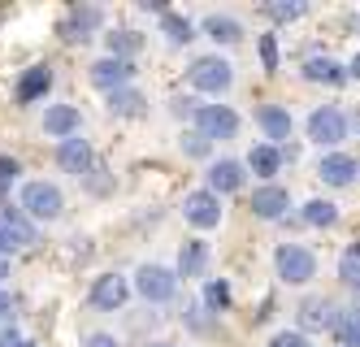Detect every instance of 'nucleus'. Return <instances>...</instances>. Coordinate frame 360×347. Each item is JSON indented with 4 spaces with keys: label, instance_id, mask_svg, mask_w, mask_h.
Returning a JSON list of instances; mask_svg holds the SVG:
<instances>
[{
    "label": "nucleus",
    "instance_id": "nucleus-1",
    "mask_svg": "<svg viewBox=\"0 0 360 347\" xmlns=\"http://www.w3.org/2000/svg\"><path fill=\"white\" fill-rule=\"evenodd\" d=\"M308 139L321 144V148H334L339 139H347V118H343V109L321 104V109L308 113Z\"/></svg>",
    "mask_w": 360,
    "mask_h": 347
},
{
    "label": "nucleus",
    "instance_id": "nucleus-2",
    "mask_svg": "<svg viewBox=\"0 0 360 347\" xmlns=\"http://www.w3.org/2000/svg\"><path fill=\"white\" fill-rule=\"evenodd\" d=\"M274 260H278V278H282V282H291V286H300V282H308V278L317 274L313 252L300 248V244H282Z\"/></svg>",
    "mask_w": 360,
    "mask_h": 347
},
{
    "label": "nucleus",
    "instance_id": "nucleus-3",
    "mask_svg": "<svg viewBox=\"0 0 360 347\" xmlns=\"http://www.w3.org/2000/svg\"><path fill=\"white\" fill-rule=\"evenodd\" d=\"M195 130L204 139H230L239 130V113L226 104H200L195 109Z\"/></svg>",
    "mask_w": 360,
    "mask_h": 347
},
{
    "label": "nucleus",
    "instance_id": "nucleus-4",
    "mask_svg": "<svg viewBox=\"0 0 360 347\" xmlns=\"http://www.w3.org/2000/svg\"><path fill=\"white\" fill-rule=\"evenodd\" d=\"M135 291L143 300H152V304H165L178 291V274H169L165 265H143V270L135 274Z\"/></svg>",
    "mask_w": 360,
    "mask_h": 347
},
{
    "label": "nucleus",
    "instance_id": "nucleus-5",
    "mask_svg": "<svg viewBox=\"0 0 360 347\" xmlns=\"http://www.w3.org/2000/svg\"><path fill=\"white\" fill-rule=\"evenodd\" d=\"M22 208H27V217L53 222V217H61V191H57L53 182H27V191H22Z\"/></svg>",
    "mask_w": 360,
    "mask_h": 347
},
{
    "label": "nucleus",
    "instance_id": "nucleus-6",
    "mask_svg": "<svg viewBox=\"0 0 360 347\" xmlns=\"http://www.w3.org/2000/svg\"><path fill=\"white\" fill-rule=\"evenodd\" d=\"M230 78H235V74H230V65L221 57H200L191 65V87L195 92H226Z\"/></svg>",
    "mask_w": 360,
    "mask_h": 347
},
{
    "label": "nucleus",
    "instance_id": "nucleus-7",
    "mask_svg": "<svg viewBox=\"0 0 360 347\" xmlns=\"http://www.w3.org/2000/svg\"><path fill=\"white\" fill-rule=\"evenodd\" d=\"M183 213H187V222L200 226V230H213V226L221 222V204H217L213 191H191V196L183 200Z\"/></svg>",
    "mask_w": 360,
    "mask_h": 347
},
{
    "label": "nucleus",
    "instance_id": "nucleus-8",
    "mask_svg": "<svg viewBox=\"0 0 360 347\" xmlns=\"http://www.w3.org/2000/svg\"><path fill=\"white\" fill-rule=\"evenodd\" d=\"M131 74H135V65H131V61L105 57V61H96V65H91V83H96V87H105V92L113 96V92H122L126 83H131Z\"/></svg>",
    "mask_w": 360,
    "mask_h": 347
},
{
    "label": "nucleus",
    "instance_id": "nucleus-9",
    "mask_svg": "<svg viewBox=\"0 0 360 347\" xmlns=\"http://www.w3.org/2000/svg\"><path fill=\"white\" fill-rule=\"evenodd\" d=\"M317 174H321V182H330V187H352L356 174H360V165H356V156H347V152H330V156H321Z\"/></svg>",
    "mask_w": 360,
    "mask_h": 347
},
{
    "label": "nucleus",
    "instance_id": "nucleus-10",
    "mask_svg": "<svg viewBox=\"0 0 360 347\" xmlns=\"http://www.w3.org/2000/svg\"><path fill=\"white\" fill-rule=\"evenodd\" d=\"M100 18H105V13H100L96 5H74V9L65 13V22H61V35L79 44V39H87L96 26H100Z\"/></svg>",
    "mask_w": 360,
    "mask_h": 347
},
{
    "label": "nucleus",
    "instance_id": "nucleus-11",
    "mask_svg": "<svg viewBox=\"0 0 360 347\" xmlns=\"http://www.w3.org/2000/svg\"><path fill=\"white\" fill-rule=\"evenodd\" d=\"M287 191L282 187H274V182H265V187H256V196H252V213L256 217H265V222H278L282 213H287Z\"/></svg>",
    "mask_w": 360,
    "mask_h": 347
},
{
    "label": "nucleus",
    "instance_id": "nucleus-12",
    "mask_svg": "<svg viewBox=\"0 0 360 347\" xmlns=\"http://www.w3.org/2000/svg\"><path fill=\"white\" fill-rule=\"evenodd\" d=\"M304 78H308V83H321V87H343L352 74L339 61H330V57H308L304 61Z\"/></svg>",
    "mask_w": 360,
    "mask_h": 347
},
{
    "label": "nucleus",
    "instance_id": "nucleus-13",
    "mask_svg": "<svg viewBox=\"0 0 360 347\" xmlns=\"http://www.w3.org/2000/svg\"><path fill=\"white\" fill-rule=\"evenodd\" d=\"M126 296H131V286H126V278H117V274L96 278V286H91V304L96 308H122Z\"/></svg>",
    "mask_w": 360,
    "mask_h": 347
},
{
    "label": "nucleus",
    "instance_id": "nucleus-14",
    "mask_svg": "<svg viewBox=\"0 0 360 347\" xmlns=\"http://www.w3.org/2000/svg\"><path fill=\"white\" fill-rule=\"evenodd\" d=\"M57 161H61L65 174H87L91 170V144L87 139H61Z\"/></svg>",
    "mask_w": 360,
    "mask_h": 347
},
{
    "label": "nucleus",
    "instance_id": "nucleus-15",
    "mask_svg": "<svg viewBox=\"0 0 360 347\" xmlns=\"http://www.w3.org/2000/svg\"><path fill=\"white\" fill-rule=\"evenodd\" d=\"M334 308H330V300H304L300 304V326L313 334V330H334Z\"/></svg>",
    "mask_w": 360,
    "mask_h": 347
},
{
    "label": "nucleus",
    "instance_id": "nucleus-16",
    "mask_svg": "<svg viewBox=\"0 0 360 347\" xmlns=\"http://www.w3.org/2000/svg\"><path fill=\"white\" fill-rule=\"evenodd\" d=\"M44 130L48 135H61V139H74V130H79V109H74V104H53V109L44 113Z\"/></svg>",
    "mask_w": 360,
    "mask_h": 347
},
{
    "label": "nucleus",
    "instance_id": "nucleus-17",
    "mask_svg": "<svg viewBox=\"0 0 360 347\" xmlns=\"http://www.w3.org/2000/svg\"><path fill=\"white\" fill-rule=\"evenodd\" d=\"M243 187V165L239 161H213V170H209V191L217 196V191H239Z\"/></svg>",
    "mask_w": 360,
    "mask_h": 347
},
{
    "label": "nucleus",
    "instance_id": "nucleus-18",
    "mask_svg": "<svg viewBox=\"0 0 360 347\" xmlns=\"http://www.w3.org/2000/svg\"><path fill=\"white\" fill-rule=\"evenodd\" d=\"M48 87H53V74H48V65H31L27 74H22V83H18V104L39 100Z\"/></svg>",
    "mask_w": 360,
    "mask_h": 347
},
{
    "label": "nucleus",
    "instance_id": "nucleus-19",
    "mask_svg": "<svg viewBox=\"0 0 360 347\" xmlns=\"http://www.w3.org/2000/svg\"><path fill=\"white\" fill-rule=\"evenodd\" d=\"M256 122H261V130L269 139H287L291 135V113L282 109V104H265V109L256 113Z\"/></svg>",
    "mask_w": 360,
    "mask_h": 347
},
{
    "label": "nucleus",
    "instance_id": "nucleus-20",
    "mask_svg": "<svg viewBox=\"0 0 360 347\" xmlns=\"http://www.w3.org/2000/svg\"><path fill=\"white\" fill-rule=\"evenodd\" d=\"M204 35H213L217 44H239L243 26L235 18H226V13H209V18H204Z\"/></svg>",
    "mask_w": 360,
    "mask_h": 347
},
{
    "label": "nucleus",
    "instance_id": "nucleus-21",
    "mask_svg": "<svg viewBox=\"0 0 360 347\" xmlns=\"http://www.w3.org/2000/svg\"><path fill=\"white\" fill-rule=\"evenodd\" d=\"M204 260H209V248L191 239V244H183V252H178V274H183V278L204 274Z\"/></svg>",
    "mask_w": 360,
    "mask_h": 347
},
{
    "label": "nucleus",
    "instance_id": "nucleus-22",
    "mask_svg": "<svg viewBox=\"0 0 360 347\" xmlns=\"http://www.w3.org/2000/svg\"><path fill=\"white\" fill-rule=\"evenodd\" d=\"M248 165H252V174H261V178H274V174H278V165H282V152H278L274 144H261V148H252Z\"/></svg>",
    "mask_w": 360,
    "mask_h": 347
},
{
    "label": "nucleus",
    "instance_id": "nucleus-23",
    "mask_svg": "<svg viewBox=\"0 0 360 347\" xmlns=\"http://www.w3.org/2000/svg\"><path fill=\"white\" fill-rule=\"evenodd\" d=\"M334 339H339L343 347H360V304L347 308L339 322H334Z\"/></svg>",
    "mask_w": 360,
    "mask_h": 347
},
{
    "label": "nucleus",
    "instance_id": "nucleus-24",
    "mask_svg": "<svg viewBox=\"0 0 360 347\" xmlns=\"http://www.w3.org/2000/svg\"><path fill=\"white\" fill-rule=\"evenodd\" d=\"M143 104H148V100H143L139 92H131V87H122V92L109 96V109L122 113V118H139V113H143Z\"/></svg>",
    "mask_w": 360,
    "mask_h": 347
},
{
    "label": "nucleus",
    "instance_id": "nucleus-25",
    "mask_svg": "<svg viewBox=\"0 0 360 347\" xmlns=\"http://www.w3.org/2000/svg\"><path fill=\"white\" fill-rule=\"evenodd\" d=\"M0 226L13 230L22 244H35V230H31V222H27V213H22V208H0Z\"/></svg>",
    "mask_w": 360,
    "mask_h": 347
},
{
    "label": "nucleus",
    "instance_id": "nucleus-26",
    "mask_svg": "<svg viewBox=\"0 0 360 347\" xmlns=\"http://www.w3.org/2000/svg\"><path fill=\"white\" fill-rule=\"evenodd\" d=\"M304 13H308V0H274V5H265L269 22H295Z\"/></svg>",
    "mask_w": 360,
    "mask_h": 347
},
{
    "label": "nucleus",
    "instance_id": "nucleus-27",
    "mask_svg": "<svg viewBox=\"0 0 360 347\" xmlns=\"http://www.w3.org/2000/svg\"><path fill=\"white\" fill-rule=\"evenodd\" d=\"M139 44H143V39H139L135 31H113V35H109V57H117V61H131L135 52H139Z\"/></svg>",
    "mask_w": 360,
    "mask_h": 347
},
{
    "label": "nucleus",
    "instance_id": "nucleus-28",
    "mask_svg": "<svg viewBox=\"0 0 360 347\" xmlns=\"http://www.w3.org/2000/svg\"><path fill=\"white\" fill-rule=\"evenodd\" d=\"M339 278H343V286L360 291V244H352V248L339 256Z\"/></svg>",
    "mask_w": 360,
    "mask_h": 347
},
{
    "label": "nucleus",
    "instance_id": "nucleus-29",
    "mask_svg": "<svg viewBox=\"0 0 360 347\" xmlns=\"http://www.w3.org/2000/svg\"><path fill=\"white\" fill-rule=\"evenodd\" d=\"M161 31H165L169 44H191V39H195V35H191V22H187L183 13H165V18H161Z\"/></svg>",
    "mask_w": 360,
    "mask_h": 347
},
{
    "label": "nucleus",
    "instance_id": "nucleus-30",
    "mask_svg": "<svg viewBox=\"0 0 360 347\" xmlns=\"http://www.w3.org/2000/svg\"><path fill=\"white\" fill-rule=\"evenodd\" d=\"M334 217H339V213H334L330 200H308L304 204V222L308 226H334Z\"/></svg>",
    "mask_w": 360,
    "mask_h": 347
},
{
    "label": "nucleus",
    "instance_id": "nucleus-31",
    "mask_svg": "<svg viewBox=\"0 0 360 347\" xmlns=\"http://www.w3.org/2000/svg\"><path fill=\"white\" fill-rule=\"evenodd\" d=\"M204 300H209V308H226L230 304V286L226 282H209L204 286Z\"/></svg>",
    "mask_w": 360,
    "mask_h": 347
},
{
    "label": "nucleus",
    "instance_id": "nucleus-32",
    "mask_svg": "<svg viewBox=\"0 0 360 347\" xmlns=\"http://www.w3.org/2000/svg\"><path fill=\"white\" fill-rule=\"evenodd\" d=\"M209 144H213V139H204L200 130H191V135H183V152H187V156H204V152H209Z\"/></svg>",
    "mask_w": 360,
    "mask_h": 347
},
{
    "label": "nucleus",
    "instance_id": "nucleus-33",
    "mask_svg": "<svg viewBox=\"0 0 360 347\" xmlns=\"http://www.w3.org/2000/svg\"><path fill=\"white\" fill-rule=\"evenodd\" d=\"M269 347H313V343H308V334H300V330H282V334H274Z\"/></svg>",
    "mask_w": 360,
    "mask_h": 347
},
{
    "label": "nucleus",
    "instance_id": "nucleus-34",
    "mask_svg": "<svg viewBox=\"0 0 360 347\" xmlns=\"http://www.w3.org/2000/svg\"><path fill=\"white\" fill-rule=\"evenodd\" d=\"M261 61H265L269 74L278 70V39H274V35H261Z\"/></svg>",
    "mask_w": 360,
    "mask_h": 347
},
{
    "label": "nucleus",
    "instance_id": "nucleus-35",
    "mask_svg": "<svg viewBox=\"0 0 360 347\" xmlns=\"http://www.w3.org/2000/svg\"><path fill=\"white\" fill-rule=\"evenodd\" d=\"M18 178V161H13V156H0V187H9Z\"/></svg>",
    "mask_w": 360,
    "mask_h": 347
},
{
    "label": "nucleus",
    "instance_id": "nucleus-36",
    "mask_svg": "<svg viewBox=\"0 0 360 347\" xmlns=\"http://www.w3.org/2000/svg\"><path fill=\"white\" fill-rule=\"evenodd\" d=\"M13 248H22V239H18L13 230H5V226H0V252H13Z\"/></svg>",
    "mask_w": 360,
    "mask_h": 347
},
{
    "label": "nucleus",
    "instance_id": "nucleus-37",
    "mask_svg": "<svg viewBox=\"0 0 360 347\" xmlns=\"http://www.w3.org/2000/svg\"><path fill=\"white\" fill-rule=\"evenodd\" d=\"M0 347H27V339H22L18 330H5L0 334Z\"/></svg>",
    "mask_w": 360,
    "mask_h": 347
},
{
    "label": "nucleus",
    "instance_id": "nucleus-38",
    "mask_svg": "<svg viewBox=\"0 0 360 347\" xmlns=\"http://www.w3.org/2000/svg\"><path fill=\"white\" fill-rule=\"evenodd\" d=\"M83 347H117V339H113V334H91Z\"/></svg>",
    "mask_w": 360,
    "mask_h": 347
},
{
    "label": "nucleus",
    "instance_id": "nucleus-39",
    "mask_svg": "<svg viewBox=\"0 0 360 347\" xmlns=\"http://www.w3.org/2000/svg\"><path fill=\"white\" fill-rule=\"evenodd\" d=\"M347 74H352V78H360V57H352V65H347Z\"/></svg>",
    "mask_w": 360,
    "mask_h": 347
},
{
    "label": "nucleus",
    "instance_id": "nucleus-40",
    "mask_svg": "<svg viewBox=\"0 0 360 347\" xmlns=\"http://www.w3.org/2000/svg\"><path fill=\"white\" fill-rule=\"evenodd\" d=\"M9 313V296H5V291H0V317H5Z\"/></svg>",
    "mask_w": 360,
    "mask_h": 347
},
{
    "label": "nucleus",
    "instance_id": "nucleus-41",
    "mask_svg": "<svg viewBox=\"0 0 360 347\" xmlns=\"http://www.w3.org/2000/svg\"><path fill=\"white\" fill-rule=\"evenodd\" d=\"M9 278V265H5V256H0V282H5Z\"/></svg>",
    "mask_w": 360,
    "mask_h": 347
},
{
    "label": "nucleus",
    "instance_id": "nucleus-42",
    "mask_svg": "<svg viewBox=\"0 0 360 347\" xmlns=\"http://www.w3.org/2000/svg\"><path fill=\"white\" fill-rule=\"evenodd\" d=\"M352 26H356V31H360V18H352Z\"/></svg>",
    "mask_w": 360,
    "mask_h": 347
},
{
    "label": "nucleus",
    "instance_id": "nucleus-43",
    "mask_svg": "<svg viewBox=\"0 0 360 347\" xmlns=\"http://www.w3.org/2000/svg\"><path fill=\"white\" fill-rule=\"evenodd\" d=\"M27 347H31V343H27Z\"/></svg>",
    "mask_w": 360,
    "mask_h": 347
}]
</instances>
